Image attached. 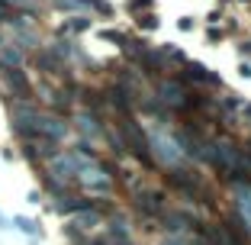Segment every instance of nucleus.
Listing matches in <instances>:
<instances>
[{
	"mask_svg": "<svg viewBox=\"0 0 251 245\" xmlns=\"http://www.w3.org/2000/svg\"><path fill=\"white\" fill-rule=\"evenodd\" d=\"M16 16V10L10 7V3H3V0H0V26H10V20H13Z\"/></svg>",
	"mask_w": 251,
	"mask_h": 245,
	"instance_id": "10",
	"label": "nucleus"
},
{
	"mask_svg": "<svg viewBox=\"0 0 251 245\" xmlns=\"http://www.w3.org/2000/svg\"><path fill=\"white\" fill-rule=\"evenodd\" d=\"M29 203H42V191H29Z\"/></svg>",
	"mask_w": 251,
	"mask_h": 245,
	"instance_id": "13",
	"label": "nucleus"
},
{
	"mask_svg": "<svg viewBox=\"0 0 251 245\" xmlns=\"http://www.w3.org/2000/svg\"><path fill=\"white\" fill-rule=\"evenodd\" d=\"M135 210H139L145 219H161V213L168 210V197L164 191H135Z\"/></svg>",
	"mask_w": 251,
	"mask_h": 245,
	"instance_id": "3",
	"label": "nucleus"
},
{
	"mask_svg": "<svg viewBox=\"0 0 251 245\" xmlns=\"http://www.w3.org/2000/svg\"><path fill=\"white\" fill-rule=\"evenodd\" d=\"M71 136V123L58 113H49L42 110L39 113V123H36V139H45V142H55V145H65V139Z\"/></svg>",
	"mask_w": 251,
	"mask_h": 245,
	"instance_id": "2",
	"label": "nucleus"
},
{
	"mask_svg": "<svg viewBox=\"0 0 251 245\" xmlns=\"http://www.w3.org/2000/svg\"><path fill=\"white\" fill-rule=\"evenodd\" d=\"M0 229H10V216H3V213H0Z\"/></svg>",
	"mask_w": 251,
	"mask_h": 245,
	"instance_id": "15",
	"label": "nucleus"
},
{
	"mask_svg": "<svg viewBox=\"0 0 251 245\" xmlns=\"http://www.w3.org/2000/svg\"><path fill=\"white\" fill-rule=\"evenodd\" d=\"M10 229H16V232H23L26 239H42V226H39V219H32V216H23V213H16V216H10Z\"/></svg>",
	"mask_w": 251,
	"mask_h": 245,
	"instance_id": "7",
	"label": "nucleus"
},
{
	"mask_svg": "<svg viewBox=\"0 0 251 245\" xmlns=\"http://www.w3.org/2000/svg\"><path fill=\"white\" fill-rule=\"evenodd\" d=\"M3 3H10V7L16 10V7H23V3H26V0H3Z\"/></svg>",
	"mask_w": 251,
	"mask_h": 245,
	"instance_id": "16",
	"label": "nucleus"
},
{
	"mask_svg": "<svg viewBox=\"0 0 251 245\" xmlns=\"http://www.w3.org/2000/svg\"><path fill=\"white\" fill-rule=\"evenodd\" d=\"M0 68H26V52H23V45L16 42H7L0 49Z\"/></svg>",
	"mask_w": 251,
	"mask_h": 245,
	"instance_id": "8",
	"label": "nucleus"
},
{
	"mask_svg": "<svg viewBox=\"0 0 251 245\" xmlns=\"http://www.w3.org/2000/svg\"><path fill=\"white\" fill-rule=\"evenodd\" d=\"M158 97L164 107H187V90L177 81H161L158 84Z\"/></svg>",
	"mask_w": 251,
	"mask_h": 245,
	"instance_id": "6",
	"label": "nucleus"
},
{
	"mask_svg": "<svg viewBox=\"0 0 251 245\" xmlns=\"http://www.w3.org/2000/svg\"><path fill=\"white\" fill-rule=\"evenodd\" d=\"M139 26H145V29H155V26H158V20H155V16H142V20H139Z\"/></svg>",
	"mask_w": 251,
	"mask_h": 245,
	"instance_id": "12",
	"label": "nucleus"
},
{
	"mask_svg": "<svg viewBox=\"0 0 251 245\" xmlns=\"http://www.w3.org/2000/svg\"><path fill=\"white\" fill-rule=\"evenodd\" d=\"M77 133H81V139L84 142H94V139H103V123H100V116H97L94 110H81L77 116H74V123H71Z\"/></svg>",
	"mask_w": 251,
	"mask_h": 245,
	"instance_id": "4",
	"label": "nucleus"
},
{
	"mask_svg": "<svg viewBox=\"0 0 251 245\" xmlns=\"http://www.w3.org/2000/svg\"><path fill=\"white\" fill-rule=\"evenodd\" d=\"M158 245H187V236H171V232H168Z\"/></svg>",
	"mask_w": 251,
	"mask_h": 245,
	"instance_id": "11",
	"label": "nucleus"
},
{
	"mask_svg": "<svg viewBox=\"0 0 251 245\" xmlns=\"http://www.w3.org/2000/svg\"><path fill=\"white\" fill-rule=\"evenodd\" d=\"M238 75H242V78H251V65H245V61H242V68H238Z\"/></svg>",
	"mask_w": 251,
	"mask_h": 245,
	"instance_id": "14",
	"label": "nucleus"
},
{
	"mask_svg": "<svg viewBox=\"0 0 251 245\" xmlns=\"http://www.w3.org/2000/svg\"><path fill=\"white\" fill-rule=\"evenodd\" d=\"M148 149H158L161 152V158L171 164V168H177L180 164V152H177V142L171 139V136L164 133H155V136H148Z\"/></svg>",
	"mask_w": 251,
	"mask_h": 245,
	"instance_id": "5",
	"label": "nucleus"
},
{
	"mask_svg": "<svg viewBox=\"0 0 251 245\" xmlns=\"http://www.w3.org/2000/svg\"><path fill=\"white\" fill-rule=\"evenodd\" d=\"M84 29H90V20H87V16H71V20L61 26V32H84Z\"/></svg>",
	"mask_w": 251,
	"mask_h": 245,
	"instance_id": "9",
	"label": "nucleus"
},
{
	"mask_svg": "<svg viewBox=\"0 0 251 245\" xmlns=\"http://www.w3.org/2000/svg\"><path fill=\"white\" fill-rule=\"evenodd\" d=\"M0 90L7 97V104H13V100H32L36 97V87H32V81L26 78L23 68H0Z\"/></svg>",
	"mask_w": 251,
	"mask_h": 245,
	"instance_id": "1",
	"label": "nucleus"
}]
</instances>
